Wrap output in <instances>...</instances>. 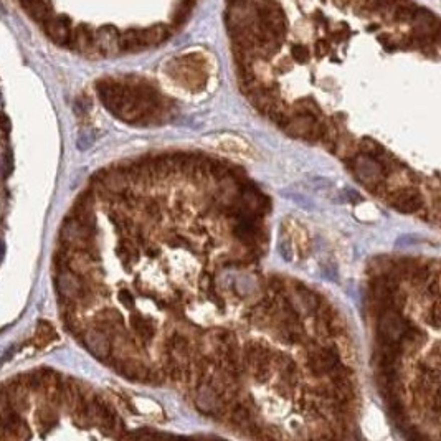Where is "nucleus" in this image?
Listing matches in <instances>:
<instances>
[{"instance_id": "obj_20", "label": "nucleus", "mask_w": 441, "mask_h": 441, "mask_svg": "<svg viewBox=\"0 0 441 441\" xmlns=\"http://www.w3.org/2000/svg\"><path fill=\"white\" fill-rule=\"evenodd\" d=\"M231 416H230V420H231V423H233V425H236V426H241V428H246V426H250V423H251V416H250V411H248V408L246 406H243V405H236L233 410H231V413H230Z\"/></svg>"}, {"instance_id": "obj_16", "label": "nucleus", "mask_w": 441, "mask_h": 441, "mask_svg": "<svg viewBox=\"0 0 441 441\" xmlns=\"http://www.w3.org/2000/svg\"><path fill=\"white\" fill-rule=\"evenodd\" d=\"M131 324H132V329L135 331V334H137L142 341H151L152 337H154V326H152L151 321L144 319L142 316L139 314H132L131 316Z\"/></svg>"}, {"instance_id": "obj_29", "label": "nucleus", "mask_w": 441, "mask_h": 441, "mask_svg": "<svg viewBox=\"0 0 441 441\" xmlns=\"http://www.w3.org/2000/svg\"><path fill=\"white\" fill-rule=\"evenodd\" d=\"M4 254H5V245H4V241L0 240V261H2Z\"/></svg>"}, {"instance_id": "obj_23", "label": "nucleus", "mask_w": 441, "mask_h": 441, "mask_svg": "<svg viewBox=\"0 0 441 441\" xmlns=\"http://www.w3.org/2000/svg\"><path fill=\"white\" fill-rule=\"evenodd\" d=\"M292 58H294V61H296V63H299V65H304V63H308L309 61V48L306 47V45H303V43H296L292 47Z\"/></svg>"}, {"instance_id": "obj_8", "label": "nucleus", "mask_w": 441, "mask_h": 441, "mask_svg": "<svg viewBox=\"0 0 441 441\" xmlns=\"http://www.w3.org/2000/svg\"><path fill=\"white\" fill-rule=\"evenodd\" d=\"M83 344L96 359L106 360L112 352V344L107 332L101 327H93L83 334Z\"/></svg>"}, {"instance_id": "obj_28", "label": "nucleus", "mask_w": 441, "mask_h": 441, "mask_svg": "<svg viewBox=\"0 0 441 441\" xmlns=\"http://www.w3.org/2000/svg\"><path fill=\"white\" fill-rule=\"evenodd\" d=\"M431 321H433V326L438 327V322H439V309H438V303H434V306L431 309Z\"/></svg>"}, {"instance_id": "obj_13", "label": "nucleus", "mask_w": 441, "mask_h": 441, "mask_svg": "<svg viewBox=\"0 0 441 441\" xmlns=\"http://www.w3.org/2000/svg\"><path fill=\"white\" fill-rule=\"evenodd\" d=\"M70 48L76 50L83 55L96 53L94 47V32L86 25H78L71 33V42Z\"/></svg>"}, {"instance_id": "obj_14", "label": "nucleus", "mask_w": 441, "mask_h": 441, "mask_svg": "<svg viewBox=\"0 0 441 441\" xmlns=\"http://www.w3.org/2000/svg\"><path fill=\"white\" fill-rule=\"evenodd\" d=\"M61 378L53 370H43V387L42 393L47 398L48 405H60V392H61Z\"/></svg>"}, {"instance_id": "obj_1", "label": "nucleus", "mask_w": 441, "mask_h": 441, "mask_svg": "<svg viewBox=\"0 0 441 441\" xmlns=\"http://www.w3.org/2000/svg\"><path fill=\"white\" fill-rule=\"evenodd\" d=\"M167 73L172 80L180 83V86L192 91H200L205 88L208 78L207 60L200 53L182 55L167 65Z\"/></svg>"}, {"instance_id": "obj_11", "label": "nucleus", "mask_w": 441, "mask_h": 441, "mask_svg": "<svg viewBox=\"0 0 441 441\" xmlns=\"http://www.w3.org/2000/svg\"><path fill=\"white\" fill-rule=\"evenodd\" d=\"M117 40H119V32H117V28L111 27V25L101 27L99 30L94 32L96 53L111 55V53L119 52V48H117Z\"/></svg>"}, {"instance_id": "obj_2", "label": "nucleus", "mask_w": 441, "mask_h": 441, "mask_svg": "<svg viewBox=\"0 0 441 441\" xmlns=\"http://www.w3.org/2000/svg\"><path fill=\"white\" fill-rule=\"evenodd\" d=\"M171 25H156L149 28H129L124 33H119L117 48L119 52H140L149 47H157L169 40L172 35Z\"/></svg>"}, {"instance_id": "obj_12", "label": "nucleus", "mask_w": 441, "mask_h": 441, "mask_svg": "<svg viewBox=\"0 0 441 441\" xmlns=\"http://www.w3.org/2000/svg\"><path fill=\"white\" fill-rule=\"evenodd\" d=\"M423 205V199L420 192L413 189L400 190L397 195L392 197V207L401 213H415Z\"/></svg>"}, {"instance_id": "obj_26", "label": "nucleus", "mask_w": 441, "mask_h": 441, "mask_svg": "<svg viewBox=\"0 0 441 441\" xmlns=\"http://www.w3.org/2000/svg\"><path fill=\"white\" fill-rule=\"evenodd\" d=\"M10 410H12V406H10V403H9V398H7V393H5V388L0 387V420H2V423H4V416L7 415Z\"/></svg>"}, {"instance_id": "obj_15", "label": "nucleus", "mask_w": 441, "mask_h": 441, "mask_svg": "<svg viewBox=\"0 0 441 441\" xmlns=\"http://www.w3.org/2000/svg\"><path fill=\"white\" fill-rule=\"evenodd\" d=\"M24 5L37 22H43L45 24L48 19H52L53 17L52 5H50L48 2H45V0H24Z\"/></svg>"}, {"instance_id": "obj_4", "label": "nucleus", "mask_w": 441, "mask_h": 441, "mask_svg": "<svg viewBox=\"0 0 441 441\" xmlns=\"http://www.w3.org/2000/svg\"><path fill=\"white\" fill-rule=\"evenodd\" d=\"M93 227L81 223L80 220L70 217L61 227V240L71 250H89L93 238Z\"/></svg>"}, {"instance_id": "obj_22", "label": "nucleus", "mask_w": 441, "mask_h": 441, "mask_svg": "<svg viewBox=\"0 0 441 441\" xmlns=\"http://www.w3.org/2000/svg\"><path fill=\"white\" fill-rule=\"evenodd\" d=\"M55 421H56V416H55V411H53L52 405H48V406H45V408L38 410V423H40L42 426L52 428L55 425Z\"/></svg>"}, {"instance_id": "obj_24", "label": "nucleus", "mask_w": 441, "mask_h": 441, "mask_svg": "<svg viewBox=\"0 0 441 441\" xmlns=\"http://www.w3.org/2000/svg\"><path fill=\"white\" fill-rule=\"evenodd\" d=\"M2 169H4V177L7 179L14 171V154L10 149H5L4 157H2Z\"/></svg>"}, {"instance_id": "obj_10", "label": "nucleus", "mask_w": 441, "mask_h": 441, "mask_svg": "<svg viewBox=\"0 0 441 441\" xmlns=\"http://www.w3.org/2000/svg\"><path fill=\"white\" fill-rule=\"evenodd\" d=\"M339 364V355L332 349H313L308 355V365L314 375L331 374Z\"/></svg>"}, {"instance_id": "obj_9", "label": "nucleus", "mask_w": 441, "mask_h": 441, "mask_svg": "<svg viewBox=\"0 0 441 441\" xmlns=\"http://www.w3.org/2000/svg\"><path fill=\"white\" fill-rule=\"evenodd\" d=\"M45 32H47L48 38L53 43L60 45V47H70L71 42V22L65 15H53L52 19L45 22Z\"/></svg>"}, {"instance_id": "obj_5", "label": "nucleus", "mask_w": 441, "mask_h": 441, "mask_svg": "<svg viewBox=\"0 0 441 441\" xmlns=\"http://www.w3.org/2000/svg\"><path fill=\"white\" fill-rule=\"evenodd\" d=\"M408 331V324L395 309H385L378 322V334L383 344H397Z\"/></svg>"}, {"instance_id": "obj_7", "label": "nucleus", "mask_w": 441, "mask_h": 441, "mask_svg": "<svg viewBox=\"0 0 441 441\" xmlns=\"http://www.w3.org/2000/svg\"><path fill=\"white\" fill-rule=\"evenodd\" d=\"M5 393H7L10 406L19 411V413H25L30 408V383H28V375H19L14 380H9L7 385L4 387Z\"/></svg>"}, {"instance_id": "obj_21", "label": "nucleus", "mask_w": 441, "mask_h": 441, "mask_svg": "<svg viewBox=\"0 0 441 441\" xmlns=\"http://www.w3.org/2000/svg\"><path fill=\"white\" fill-rule=\"evenodd\" d=\"M235 235L240 240H253L256 236V228H254L251 220H243L235 227Z\"/></svg>"}, {"instance_id": "obj_3", "label": "nucleus", "mask_w": 441, "mask_h": 441, "mask_svg": "<svg viewBox=\"0 0 441 441\" xmlns=\"http://www.w3.org/2000/svg\"><path fill=\"white\" fill-rule=\"evenodd\" d=\"M56 291L63 301L70 304L84 303L89 296V287L84 282L83 276L68 268L60 269L56 274Z\"/></svg>"}, {"instance_id": "obj_18", "label": "nucleus", "mask_w": 441, "mask_h": 441, "mask_svg": "<svg viewBox=\"0 0 441 441\" xmlns=\"http://www.w3.org/2000/svg\"><path fill=\"white\" fill-rule=\"evenodd\" d=\"M194 5H195V0H182V2L179 4L177 10H175V14L172 17V30H175V28H179L180 25H184L185 22H187L190 19L192 15V10H194Z\"/></svg>"}, {"instance_id": "obj_27", "label": "nucleus", "mask_w": 441, "mask_h": 441, "mask_svg": "<svg viewBox=\"0 0 441 441\" xmlns=\"http://www.w3.org/2000/svg\"><path fill=\"white\" fill-rule=\"evenodd\" d=\"M119 301L124 304V306H126L127 309H134V296L129 291H121L119 292Z\"/></svg>"}, {"instance_id": "obj_25", "label": "nucleus", "mask_w": 441, "mask_h": 441, "mask_svg": "<svg viewBox=\"0 0 441 441\" xmlns=\"http://www.w3.org/2000/svg\"><path fill=\"white\" fill-rule=\"evenodd\" d=\"M93 142H94V134L91 131H83L80 134V137H78V149L86 151Z\"/></svg>"}, {"instance_id": "obj_6", "label": "nucleus", "mask_w": 441, "mask_h": 441, "mask_svg": "<svg viewBox=\"0 0 441 441\" xmlns=\"http://www.w3.org/2000/svg\"><path fill=\"white\" fill-rule=\"evenodd\" d=\"M352 171L359 177L360 182H364L365 185H369V187L374 190L383 180V167L372 156L362 154L355 157L352 161Z\"/></svg>"}, {"instance_id": "obj_17", "label": "nucleus", "mask_w": 441, "mask_h": 441, "mask_svg": "<svg viewBox=\"0 0 441 441\" xmlns=\"http://www.w3.org/2000/svg\"><path fill=\"white\" fill-rule=\"evenodd\" d=\"M55 337H56V332L53 327L50 326L47 321H40L37 326L35 336H33V344H35L37 347H45L48 346Z\"/></svg>"}, {"instance_id": "obj_19", "label": "nucleus", "mask_w": 441, "mask_h": 441, "mask_svg": "<svg viewBox=\"0 0 441 441\" xmlns=\"http://www.w3.org/2000/svg\"><path fill=\"white\" fill-rule=\"evenodd\" d=\"M117 369L121 370L122 375H126L127 378H132V380H144L147 375V370L144 367L134 360H121V365L117 367Z\"/></svg>"}]
</instances>
